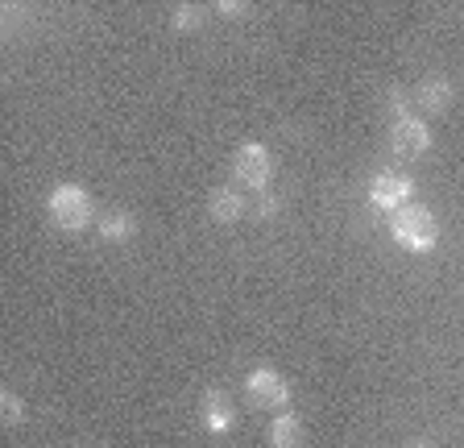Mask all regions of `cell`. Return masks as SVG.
<instances>
[{"instance_id":"1","label":"cell","mask_w":464,"mask_h":448,"mask_svg":"<svg viewBox=\"0 0 464 448\" xmlns=\"http://www.w3.org/2000/svg\"><path fill=\"white\" fill-rule=\"evenodd\" d=\"M390 233H394V241L402 245V249L423 254V249H431V245L440 241V220H435L431 208L406 204V208H398V212L390 216Z\"/></svg>"},{"instance_id":"2","label":"cell","mask_w":464,"mask_h":448,"mask_svg":"<svg viewBox=\"0 0 464 448\" xmlns=\"http://www.w3.org/2000/svg\"><path fill=\"white\" fill-rule=\"evenodd\" d=\"M50 216H54L58 229H87L92 224V195L75 183H63L50 191Z\"/></svg>"},{"instance_id":"3","label":"cell","mask_w":464,"mask_h":448,"mask_svg":"<svg viewBox=\"0 0 464 448\" xmlns=\"http://www.w3.org/2000/svg\"><path fill=\"white\" fill-rule=\"evenodd\" d=\"M274 175V158L266 146H257V141H249V146L237 150V158H232V179L245 187H253V191H261V187L270 183Z\"/></svg>"},{"instance_id":"4","label":"cell","mask_w":464,"mask_h":448,"mask_svg":"<svg viewBox=\"0 0 464 448\" xmlns=\"http://www.w3.org/2000/svg\"><path fill=\"white\" fill-rule=\"evenodd\" d=\"M245 399L261 411H278L290 403V386L278 370H253L249 378H245Z\"/></svg>"},{"instance_id":"5","label":"cell","mask_w":464,"mask_h":448,"mask_svg":"<svg viewBox=\"0 0 464 448\" xmlns=\"http://www.w3.org/2000/svg\"><path fill=\"white\" fill-rule=\"evenodd\" d=\"M390 141H394L398 154L419 158V154H427V146H431V129L415 117H398L394 129H390Z\"/></svg>"},{"instance_id":"6","label":"cell","mask_w":464,"mask_h":448,"mask_svg":"<svg viewBox=\"0 0 464 448\" xmlns=\"http://www.w3.org/2000/svg\"><path fill=\"white\" fill-rule=\"evenodd\" d=\"M369 200H373L377 208L398 212V208H406V200H411V179L398 175V170H382V175L373 179V187H369Z\"/></svg>"},{"instance_id":"7","label":"cell","mask_w":464,"mask_h":448,"mask_svg":"<svg viewBox=\"0 0 464 448\" xmlns=\"http://www.w3.org/2000/svg\"><path fill=\"white\" fill-rule=\"evenodd\" d=\"M199 415H203V428L208 432H228L232 428V419H237V411H232V399L224 394V390H208L199 403Z\"/></svg>"},{"instance_id":"8","label":"cell","mask_w":464,"mask_h":448,"mask_svg":"<svg viewBox=\"0 0 464 448\" xmlns=\"http://www.w3.org/2000/svg\"><path fill=\"white\" fill-rule=\"evenodd\" d=\"M208 212H212V220L220 224H232L245 216V200L237 191H212V200H208Z\"/></svg>"},{"instance_id":"9","label":"cell","mask_w":464,"mask_h":448,"mask_svg":"<svg viewBox=\"0 0 464 448\" xmlns=\"http://www.w3.org/2000/svg\"><path fill=\"white\" fill-rule=\"evenodd\" d=\"M419 104L427 108V112H448V104H452V88H448V79H427L423 88H419Z\"/></svg>"},{"instance_id":"10","label":"cell","mask_w":464,"mask_h":448,"mask_svg":"<svg viewBox=\"0 0 464 448\" xmlns=\"http://www.w3.org/2000/svg\"><path fill=\"white\" fill-rule=\"evenodd\" d=\"M270 444L274 448H299L303 444V424L295 415H278L270 424Z\"/></svg>"},{"instance_id":"11","label":"cell","mask_w":464,"mask_h":448,"mask_svg":"<svg viewBox=\"0 0 464 448\" xmlns=\"http://www.w3.org/2000/svg\"><path fill=\"white\" fill-rule=\"evenodd\" d=\"M137 233V220L129 212H112V216H104V224H100V237H104V241H129V237Z\"/></svg>"},{"instance_id":"12","label":"cell","mask_w":464,"mask_h":448,"mask_svg":"<svg viewBox=\"0 0 464 448\" xmlns=\"http://www.w3.org/2000/svg\"><path fill=\"white\" fill-rule=\"evenodd\" d=\"M0 415H5V424H21V419H25V403H21L13 390H5V394H0Z\"/></svg>"},{"instance_id":"13","label":"cell","mask_w":464,"mask_h":448,"mask_svg":"<svg viewBox=\"0 0 464 448\" xmlns=\"http://www.w3.org/2000/svg\"><path fill=\"white\" fill-rule=\"evenodd\" d=\"M174 25H179V30H195V25H199V9H191V5H183V9L174 13Z\"/></svg>"},{"instance_id":"14","label":"cell","mask_w":464,"mask_h":448,"mask_svg":"<svg viewBox=\"0 0 464 448\" xmlns=\"http://www.w3.org/2000/svg\"><path fill=\"white\" fill-rule=\"evenodd\" d=\"M216 9H220V13H228V17H241V13H245V5H232V0H220Z\"/></svg>"},{"instance_id":"15","label":"cell","mask_w":464,"mask_h":448,"mask_svg":"<svg viewBox=\"0 0 464 448\" xmlns=\"http://www.w3.org/2000/svg\"><path fill=\"white\" fill-rule=\"evenodd\" d=\"M274 208H278V204H274V200H261V204H257V212H261V216H274Z\"/></svg>"},{"instance_id":"16","label":"cell","mask_w":464,"mask_h":448,"mask_svg":"<svg viewBox=\"0 0 464 448\" xmlns=\"http://www.w3.org/2000/svg\"><path fill=\"white\" fill-rule=\"evenodd\" d=\"M411 448H431V444H427V440H415V444H411Z\"/></svg>"}]
</instances>
